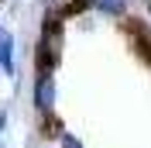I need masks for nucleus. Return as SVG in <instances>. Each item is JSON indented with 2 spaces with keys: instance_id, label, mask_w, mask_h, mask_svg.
<instances>
[{
  "instance_id": "f257e3e1",
  "label": "nucleus",
  "mask_w": 151,
  "mask_h": 148,
  "mask_svg": "<svg viewBox=\"0 0 151 148\" xmlns=\"http://www.w3.org/2000/svg\"><path fill=\"white\" fill-rule=\"evenodd\" d=\"M62 45H65V35H62V17L48 14L45 17V28H41V38H38V48H35V65L38 73H52L62 59Z\"/></svg>"
},
{
  "instance_id": "f03ea898",
  "label": "nucleus",
  "mask_w": 151,
  "mask_h": 148,
  "mask_svg": "<svg viewBox=\"0 0 151 148\" xmlns=\"http://www.w3.org/2000/svg\"><path fill=\"white\" fill-rule=\"evenodd\" d=\"M35 110L45 117L55 110V76L52 73H38L35 79Z\"/></svg>"
},
{
  "instance_id": "7ed1b4c3",
  "label": "nucleus",
  "mask_w": 151,
  "mask_h": 148,
  "mask_svg": "<svg viewBox=\"0 0 151 148\" xmlns=\"http://www.w3.org/2000/svg\"><path fill=\"white\" fill-rule=\"evenodd\" d=\"M14 48H17V41H14V35H10V31L4 28V21H0V69H4L7 76H14V73H17Z\"/></svg>"
},
{
  "instance_id": "20e7f679",
  "label": "nucleus",
  "mask_w": 151,
  "mask_h": 148,
  "mask_svg": "<svg viewBox=\"0 0 151 148\" xmlns=\"http://www.w3.org/2000/svg\"><path fill=\"white\" fill-rule=\"evenodd\" d=\"M83 4H86V0H48V14H55V17H69V14H76Z\"/></svg>"
},
{
  "instance_id": "39448f33",
  "label": "nucleus",
  "mask_w": 151,
  "mask_h": 148,
  "mask_svg": "<svg viewBox=\"0 0 151 148\" xmlns=\"http://www.w3.org/2000/svg\"><path fill=\"white\" fill-rule=\"evenodd\" d=\"M93 7L110 14V17H120L124 10H127V0H93Z\"/></svg>"
},
{
  "instance_id": "423d86ee",
  "label": "nucleus",
  "mask_w": 151,
  "mask_h": 148,
  "mask_svg": "<svg viewBox=\"0 0 151 148\" xmlns=\"http://www.w3.org/2000/svg\"><path fill=\"white\" fill-rule=\"evenodd\" d=\"M58 148H83V141L76 138V134H69V131H62L58 134Z\"/></svg>"
},
{
  "instance_id": "0eeeda50",
  "label": "nucleus",
  "mask_w": 151,
  "mask_h": 148,
  "mask_svg": "<svg viewBox=\"0 0 151 148\" xmlns=\"http://www.w3.org/2000/svg\"><path fill=\"white\" fill-rule=\"evenodd\" d=\"M4 131H7V110L0 107V138H4Z\"/></svg>"
}]
</instances>
